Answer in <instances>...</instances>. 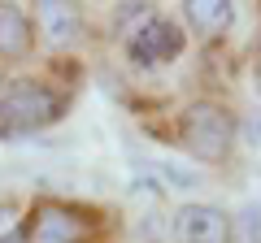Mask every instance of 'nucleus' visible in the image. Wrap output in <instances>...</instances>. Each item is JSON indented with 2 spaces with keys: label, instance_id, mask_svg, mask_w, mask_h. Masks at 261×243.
Listing matches in <instances>:
<instances>
[{
  "label": "nucleus",
  "instance_id": "nucleus-9",
  "mask_svg": "<svg viewBox=\"0 0 261 243\" xmlns=\"http://www.w3.org/2000/svg\"><path fill=\"white\" fill-rule=\"evenodd\" d=\"M231 243H261V208L257 204H248L244 213H235Z\"/></svg>",
  "mask_w": 261,
  "mask_h": 243
},
{
  "label": "nucleus",
  "instance_id": "nucleus-13",
  "mask_svg": "<svg viewBox=\"0 0 261 243\" xmlns=\"http://www.w3.org/2000/svg\"><path fill=\"white\" fill-rule=\"evenodd\" d=\"M0 243H27V230H18V234H9V239H0Z\"/></svg>",
  "mask_w": 261,
  "mask_h": 243
},
{
  "label": "nucleus",
  "instance_id": "nucleus-2",
  "mask_svg": "<svg viewBox=\"0 0 261 243\" xmlns=\"http://www.w3.org/2000/svg\"><path fill=\"white\" fill-rule=\"evenodd\" d=\"M70 96L61 87H53L48 78H13L9 96L0 104V131L5 135H35L48 131L65 117Z\"/></svg>",
  "mask_w": 261,
  "mask_h": 243
},
{
  "label": "nucleus",
  "instance_id": "nucleus-7",
  "mask_svg": "<svg viewBox=\"0 0 261 243\" xmlns=\"http://www.w3.org/2000/svg\"><path fill=\"white\" fill-rule=\"evenodd\" d=\"M178 9H183V26L192 31L200 44L226 39L231 26H235V18H240V9H235L231 0H183Z\"/></svg>",
  "mask_w": 261,
  "mask_h": 243
},
{
  "label": "nucleus",
  "instance_id": "nucleus-1",
  "mask_svg": "<svg viewBox=\"0 0 261 243\" xmlns=\"http://www.w3.org/2000/svg\"><path fill=\"white\" fill-rule=\"evenodd\" d=\"M174 143L200 165H226L240 143V117L231 104L214 100V96L187 100L174 117Z\"/></svg>",
  "mask_w": 261,
  "mask_h": 243
},
{
  "label": "nucleus",
  "instance_id": "nucleus-6",
  "mask_svg": "<svg viewBox=\"0 0 261 243\" xmlns=\"http://www.w3.org/2000/svg\"><path fill=\"white\" fill-rule=\"evenodd\" d=\"M35 31L48 48H74L83 39L87 22H83V9L79 5H61V0H44L35 5Z\"/></svg>",
  "mask_w": 261,
  "mask_h": 243
},
{
  "label": "nucleus",
  "instance_id": "nucleus-11",
  "mask_svg": "<svg viewBox=\"0 0 261 243\" xmlns=\"http://www.w3.org/2000/svg\"><path fill=\"white\" fill-rule=\"evenodd\" d=\"M9 87H13V78L5 74V66H0V104H5V96H9Z\"/></svg>",
  "mask_w": 261,
  "mask_h": 243
},
{
  "label": "nucleus",
  "instance_id": "nucleus-5",
  "mask_svg": "<svg viewBox=\"0 0 261 243\" xmlns=\"http://www.w3.org/2000/svg\"><path fill=\"white\" fill-rule=\"evenodd\" d=\"M231 230H235V217L209 200H187L170 217L174 243H231Z\"/></svg>",
  "mask_w": 261,
  "mask_h": 243
},
{
  "label": "nucleus",
  "instance_id": "nucleus-4",
  "mask_svg": "<svg viewBox=\"0 0 261 243\" xmlns=\"http://www.w3.org/2000/svg\"><path fill=\"white\" fill-rule=\"evenodd\" d=\"M27 243H100V222L83 204L39 200L27 217Z\"/></svg>",
  "mask_w": 261,
  "mask_h": 243
},
{
  "label": "nucleus",
  "instance_id": "nucleus-8",
  "mask_svg": "<svg viewBox=\"0 0 261 243\" xmlns=\"http://www.w3.org/2000/svg\"><path fill=\"white\" fill-rule=\"evenodd\" d=\"M35 18L27 13V5H13V0H0V66L5 61H27L35 52Z\"/></svg>",
  "mask_w": 261,
  "mask_h": 243
},
{
  "label": "nucleus",
  "instance_id": "nucleus-12",
  "mask_svg": "<svg viewBox=\"0 0 261 243\" xmlns=\"http://www.w3.org/2000/svg\"><path fill=\"white\" fill-rule=\"evenodd\" d=\"M252 74H257V87H261V48H257V56H252Z\"/></svg>",
  "mask_w": 261,
  "mask_h": 243
},
{
  "label": "nucleus",
  "instance_id": "nucleus-3",
  "mask_svg": "<svg viewBox=\"0 0 261 243\" xmlns=\"http://www.w3.org/2000/svg\"><path fill=\"white\" fill-rule=\"evenodd\" d=\"M183 52H187V26L170 13H140V22L126 35V56L135 70L174 66Z\"/></svg>",
  "mask_w": 261,
  "mask_h": 243
},
{
  "label": "nucleus",
  "instance_id": "nucleus-10",
  "mask_svg": "<svg viewBox=\"0 0 261 243\" xmlns=\"http://www.w3.org/2000/svg\"><path fill=\"white\" fill-rule=\"evenodd\" d=\"M18 230H27V213L18 204H9V200H0V239H9Z\"/></svg>",
  "mask_w": 261,
  "mask_h": 243
}]
</instances>
